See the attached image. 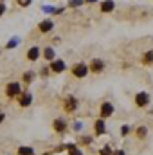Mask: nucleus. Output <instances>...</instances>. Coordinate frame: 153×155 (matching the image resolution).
I'll return each instance as SVG.
<instances>
[{
	"mask_svg": "<svg viewBox=\"0 0 153 155\" xmlns=\"http://www.w3.org/2000/svg\"><path fill=\"white\" fill-rule=\"evenodd\" d=\"M72 74L76 78H85L88 74V67H86L85 63H76V65L72 67Z\"/></svg>",
	"mask_w": 153,
	"mask_h": 155,
	"instance_id": "obj_1",
	"label": "nucleus"
},
{
	"mask_svg": "<svg viewBox=\"0 0 153 155\" xmlns=\"http://www.w3.org/2000/svg\"><path fill=\"white\" fill-rule=\"evenodd\" d=\"M20 92H22L20 83H9V85H7V88H5V94H7L9 97H15V96H18Z\"/></svg>",
	"mask_w": 153,
	"mask_h": 155,
	"instance_id": "obj_2",
	"label": "nucleus"
},
{
	"mask_svg": "<svg viewBox=\"0 0 153 155\" xmlns=\"http://www.w3.org/2000/svg\"><path fill=\"white\" fill-rule=\"evenodd\" d=\"M50 71L56 72V74L63 72V71H65V61H63V60H52V61H50Z\"/></svg>",
	"mask_w": 153,
	"mask_h": 155,
	"instance_id": "obj_3",
	"label": "nucleus"
},
{
	"mask_svg": "<svg viewBox=\"0 0 153 155\" xmlns=\"http://www.w3.org/2000/svg\"><path fill=\"white\" fill-rule=\"evenodd\" d=\"M135 103H137V107H146V105L150 103L148 92H139V94L135 96Z\"/></svg>",
	"mask_w": 153,
	"mask_h": 155,
	"instance_id": "obj_4",
	"label": "nucleus"
},
{
	"mask_svg": "<svg viewBox=\"0 0 153 155\" xmlns=\"http://www.w3.org/2000/svg\"><path fill=\"white\" fill-rule=\"evenodd\" d=\"M112 114H114V105L112 103H103L101 105V117L106 119V117H110Z\"/></svg>",
	"mask_w": 153,
	"mask_h": 155,
	"instance_id": "obj_5",
	"label": "nucleus"
},
{
	"mask_svg": "<svg viewBox=\"0 0 153 155\" xmlns=\"http://www.w3.org/2000/svg\"><path fill=\"white\" fill-rule=\"evenodd\" d=\"M76 107H77V99L74 96H69L67 101H65V110H67V112H74Z\"/></svg>",
	"mask_w": 153,
	"mask_h": 155,
	"instance_id": "obj_6",
	"label": "nucleus"
},
{
	"mask_svg": "<svg viewBox=\"0 0 153 155\" xmlns=\"http://www.w3.org/2000/svg\"><path fill=\"white\" fill-rule=\"evenodd\" d=\"M103 69H105V63H103L101 60H97V58H96V60H92V61H90V71H92V72H96V74H97V72H101Z\"/></svg>",
	"mask_w": 153,
	"mask_h": 155,
	"instance_id": "obj_7",
	"label": "nucleus"
},
{
	"mask_svg": "<svg viewBox=\"0 0 153 155\" xmlns=\"http://www.w3.org/2000/svg\"><path fill=\"white\" fill-rule=\"evenodd\" d=\"M40 33H43V35H45V33H49V31H52V29H54V22H52V20H43V22H41V24H40Z\"/></svg>",
	"mask_w": 153,
	"mask_h": 155,
	"instance_id": "obj_8",
	"label": "nucleus"
},
{
	"mask_svg": "<svg viewBox=\"0 0 153 155\" xmlns=\"http://www.w3.org/2000/svg\"><path fill=\"white\" fill-rule=\"evenodd\" d=\"M94 130H96V134H97V135H103V134L106 132V126H105V121H103V117L96 121V124H94Z\"/></svg>",
	"mask_w": 153,
	"mask_h": 155,
	"instance_id": "obj_9",
	"label": "nucleus"
},
{
	"mask_svg": "<svg viewBox=\"0 0 153 155\" xmlns=\"http://www.w3.org/2000/svg\"><path fill=\"white\" fill-rule=\"evenodd\" d=\"M38 58H40V47L34 45V47L29 49V52H27V60H29V61H36Z\"/></svg>",
	"mask_w": 153,
	"mask_h": 155,
	"instance_id": "obj_10",
	"label": "nucleus"
},
{
	"mask_svg": "<svg viewBox=\"0 0 153 155\" xmlns=\"http://www.w3.org/2000/svg\"><path fill=\"white\" fill-rule=\"evenodd\" d=\"M114 7H115L114 0H105V2L101 4V11H103V13H110V11H114Z\"/></svg>",
	"mask_w": 153,
	"mask_h": 155,
	"instance_id": "obj_11",
	"label": "nucleus"
},
{
	"mask_svg": "<svg viewBox=\"0 0 153 155\" xmlns=\"http://www.w3.org/2000/svg\"><path fill=\"white\" fill-rule=\"evenodd\" d=\"M52 126H54V130H56V132H60V134H61V132H65V128H67V123H65L63 119H56V121L52 123Z\"/></svg>",
	"mask_w": 153,
	"mask_h": 155,
	"instance_id": "obj_12",
	"label": "nucleus"
},
{
	"mask_svg": "<svg viewBox=\"0 0 153 155\" xmlns=\"http://www.w3.org/2000/svg\"><path fill=\"white\" fill-rule=\"evenodd\" d=\"M31 101H33V96H31L29 92H25V94L20 96V105H22V107H29Z\"/></svg>",
	"mask_w": 153,
	"mask_h": 155,
	"instance_id": "obj_13",
	"label": "nucleus"
},
{
	"mask_svg": "<svg viewBox=\"0 0 153 155\" xmlns=\"http://www.w3.org/2000/svg\"><path fill=\"white\" fill-rule=\"evenodd\" d=\"M54 56H56L54 49H52V47H45V51H43V58H45L47 61H52V60H54Z\"/></svg>",
	"mask_w": 153,
	"mask_h": 155,
	"instance_id": "obj_14",
	"label": "nucleus"
},
{
	"mask_svg": "<svg viewBox=\"0 0 153 155\" xmlns=\"http://www.w3.org/2000/svg\"><path fill=\"white\" fill-rule=\"evenodd\" d=\"M18 155H34V150L31 146H20L18 148Z\"/></svg>",
	"mask_w": 153,
	"mask_h": 155,
	"instance_id": "obj_15",
	"label": "nucleus"
},
{
	"mask_svg": "<svg viewBox=\"0 0 153 155\" xmlns=\"http://www.w3.org/2000/svg\"><path fill=\"white\" fill-rule=\"evenodd\" d=\"M142 63H144V65H151L153 63V51H148V52L142 56Z\"/></svg>",
	"mask_w": 153,
	"mask_h": 155,
	"instance_id": "obj_16",
	"label": "nucleus"
},
{
	"mask_svg": "<svg viewBox=\"0 0 153 155\" xmlns=\"http://www.w3.org/2000/svg\"><path fill=\"white\" fill-rule=\"evenodd\" d=\"M69 155H83V153L77 150L74 144H69Z\"/></svg>",
	"mask_w": 153,
	"mask_h": 155,
	"instance_id": "obj_17",
	"label": "nucleus"
},
{
	"mask_svg": "<svg viewBox=\"0 0 153 155\" xmlns=\"http://www.w3.org/2000/svg\"><path fill=\"white\" fill-rule=\"evenodd\" d=\"M83 2L85 0H69V7H79V5H83Z\"/></svg>",
	"mask_w": 153,
	"mask_h": 155,
	"instance_id": "obj_18",
	"label": "nucleus"
},
{
	"mask_svg": "<svg viewBox=\"0 0 153 155\" xmlns=\"http://www.w3.org/2000/svg\"><path fill=\"white\" fill-rule=\"evenodd\" d=\"M137 135L139 137H146V126H139L137 128Z\"/></svg>",
	"mask_w": 153,
	"mask_h": 155,
	"instance_id": "obj_19",
	"label": "nucleus"
},
{
	"mask_svg": "<svg viewBox=\"0 0 153 155\" xmlns=\"http://www.w3.org/2000/svg\"><path fill=\"white\" fill-rule=\"evenodd\" d=\"M99 153H101V155H114V153H112V150H110V146H103Z\"/></svg>",
	"mask_w": 153,
	"mask_h": 155,
	"instance_id": "obj_20",
	"label": "nucleus"
},
{
	"mask_svg": "<svg viewBox=\"0 0 153 155\" xmlns=\"http://www.w3.org/2000/svg\"><path fill=\"white\" fill-rule=\"evenodd\" d=\"M128 134H130V126H128V124L121 126V135H128Z\"/></svg>",
	"mask_w": 153,
	"mask_h": 155,
	"instance_id": "obj_21",
	"label": "nucleus"
},
{
	"mask_svg": "<svg viewBox=\"0 0 153 155\" xmlns=\"http://www.w3.org/2000/svg\"><path fill=\"white\" fill-rule=\"evenodd\" d=\"M33 76H34V72H31V71H29V72H25V74H24V79H25V81L29 83V81L33 79Z\"/></svg>",
	"mask_w": 153,
	"mask_h": 155,
	"instance_id": "obj_22",
	"label": "nucleus"
},
{
	"mask_svg": "<svg viewBox=\"0 0 153 155\" xmlns=\"http://www.w3.org/2000/svg\"><path fill=\"white\" fill-rule=\"evenodd\" d=\"M16 2H18V5H22V7H27V5H29L33 0H16Z\"/></svg>",
	"mask_w": 153,
	"mask_h": 155,
	"instance_id": "obj_23",
	"label": "nucleus"
},
{
	"mask_svg": "<svg viewBox=\"0 0 153 155\" xmlns=\"http://www.w3.org/2000/svg\"><path fill=\"white\" fill-rule=\"evenodd\" d=\"M16 43H18V40H11V41L7 43V49H13V47H15Z\"/></svg>",
	"mask_w": 153,
	"mask_h": 155,
	"instance_id": "obj_24",
	"label": "nucleus"
},
{
	"mask_svg": "<svg viewBox=\"0 0 153 155\" xmlns=\"http://www.w3.org/2000/svg\"><path fill=\"white\" fill-rule=\"evenodd\" d=\"M79 141H81L83 144H88V143H90V137H79Z\"/></svg>",
	"mask_w": 153,
	"mask_h": 155,
	"instance_id": "obj_25",
	"label": "nucleus"
},
{
	"mask_svg": "<svg viewBox=\"0 0 153 155\" xmlns=\"http://www.w3.org/2000/svg\"><path fill=\"white\" fill-rule=\"evenodd\" d=\"M5 13V4H0V16Z\"/></svg>",
	"mask_w": 153,
	"mask_h": 155,
	"instance_id": "obj_26",
	"label": "nucleus"
},
{
	"mask_svg": "<svg viewBox=\"0 0 153 155\" xmlns=\"http://www.w3.org/2000/svg\"><path fill=\"white\" fill-rule=\"evenodd\" d=\"M114 155H126V153H124V150H117Z\"/></svg>",
	"mask_w": 153,
	"mask_h": 155,
	"instance_id": "obj_27",
	"label": "nucleus"
},
{
	"mask_svg": "<svg viewBox=\"0 0 153 155\" xmlns=\"http://www.w3.org/2000/svg\"><path fill=\"white\" fill-rule=\"evenodd\" d=\"M85 2H88V4H94V2H97V0H85Z\"/></svg>",
	"mask_w": 153,
	"mask_h": 155,
	"instance_id": "obj_28",
	"label": "nucleus"
},
{
	"mask_svg": "<svg viewBox=\"0 0 153 155\" xmlns=\"http://www.w3.org/2000/svg\"><path fill=\"white\" fill-rule=\"evenodd\" d=\"M2 121H4V114H0V123H2Z\"/></svg>",
	"mask_w": 153,
	"mask_h": 155,
	"instance_id": "obj_29",
	"label": "nucleus"
}]
</instances>
